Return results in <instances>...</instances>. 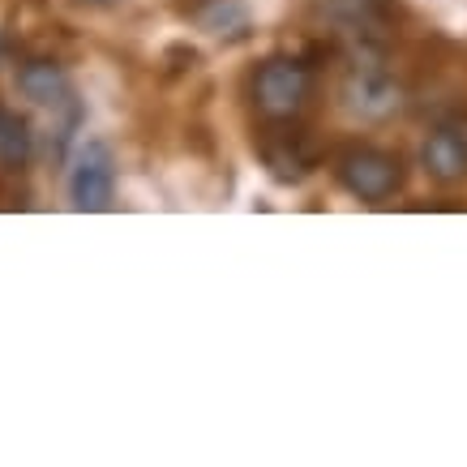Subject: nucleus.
Returning a JSON list of instances; mask_svg holds the SVG:
<instances>
[{
  "label": "nucleus",
  "instance_id": "f257e3e1",
  "mask_svg": "<svg viewBox=\"0 0 467 467\" xmlns=\"http://www.w3.org/2000/svg\"><path fill=\"white\" fill-rule=\"evenodd\" d=\"M339 108L352 120H365V125H382V120H390V116H399L408 108V90L395 78L378 39L352 43L343 78H339Z\"/></svg>",
  "mask_w": 467,
  "mask_h": 467
},
{
  "label": "nucleus",
  "instance_id": "f03ea898",
  "mask_svg": "<svg viewBox=\"0 0 467 467\" xmlns=\"http://www.w3.org/2000/svg\"><path fill=\"white\" fill-rule=\"evenodd\" d=\"M313 65L300 57H270L254 73V108L270 125L296 120L313 99Z\"/></svg>",
  "mask_w": 467,
  "mask_h": 467
},
{
  "label": "nucleus",
  "instance_id": "7ed1b4c3",
  "mask_svg": "<svg viewBox=\"0 0 467 467\" xmlns=\"http://www.w3.org/2000/svg\"><path fill=\"white\" fill-rule=\"evenodd\" d=\"M335 176L352 198L382 206L403 189V159L382 150V146H348L335 159Z\"/></svg>",
  "mask_w": 467,
  "mask_h": 467
},
{
  "label": "nucleus",
  "instance_id": "20e7f679",
  "mask_svg": "<svg viewBox=\"0 0 467 467\" xmlns=\"http://www.w3.org/2000/svg\"><path fill=\"white\" fill-rule=\"evenodd\" d=\"M69 202L82 214H103L116 202V159L108 142H82L69 163Z\"/></svg>",
  "mask_w": 467,
  "mask_h": 467
},
{
  "label": "nucleus",
  "instance_id": "39448f33",
  "mask_svg": "<svg viewBox=\"0 0 467 467\" xmlns=\"http://www.w3.org/2000/svg\"><path fill=\"white\" fill-rule=\"evenodd\" d=\"M420 168L429 171V181L438 184H459L467 181V116L441 120L420 146Z\"/></svg>",
  "mask_w": 467,
  "mask_h": 467
},
{
  "label": "nucleus",
  "instance_id": "423d86ee",
  "mask_svg": "<svg viewBox=\"0 0 467 467\" xmlns=\"http://www.w3.org/2000/svg\"><path fill=\"white\" fill-rule=\"evenodd\" d=\"M262 159H266L275 181L300 184L317 168V142H313V133H305V129H275V133H266V142H262Z\"/></svg>",
  "mask_w": 467,
  "mask_h": 467
},
{
  "label": "nucleus",
  "instance_id": "0eeeda50",
  "mask_svg": "<svg viewBox=\"0 0 467 467\" xmlns=\"http://www.w3.org/2000/svg\"><path fill=\"white\" fill-rule=\"evenodd\" d=\"M17 90H22L35 108H43V112H82V108H78V95H73L69 73L60 69L57 60H26V65L17 69Z\"/></svg>",
  "mask_w": 467,
  "mask_h": 467
},
{
  "label": "nucleus",
  "instance_id": "6e6552de",
  "mask_svg": "<svg viewBox=\"0 0 467 467\" xmlns=\"http://www.w3.org/2000/svg\"><path fill=\"white\" fill-rule=\"evenodd\" d=\"M317 9L330 26L348 35V39H378V30L386 26L390 0H317Z\"/></svg>",
  "mask_w": 467,
  "mask_h": 467
},
{
  "label": "nucleus",
  "instance_id": "1a4fd4ad",
  "mask_svg": "<svg viewBox=\"0 0 467 467\" xmlns=\"http://www.w3.org/2000/svg\"><path fill=\"white\" fill-rule=\"evenodd\" d=\"M198 22L206 35L214 39H244L249 35V9H244L241 0H206L198 9Z\"/></svg>",
  "mask_w": 467,
  "mask_h": 467
},
{
  "label": "nucleus",
  "instance_id": "9d476101",
  "mask_svg": "<svg viewBox=\"0 0 467 467\" xmlns=\"http://www.w3.org/2000/svg\"><path fill=\"white\" fill-rule=\"evenodd\" d=\"M30 159V125L22 116L0 112V163L5 168H26Z\"/></svg>",
  "mask_w": 467,
  "mask_h": 467
},
{
  "label": "nucleus",
  "instance_id": "9b49d317",
  "mask_svg": "<svg viewBox=\"0 0 467 467\" xmlns=\"http://www.w3.org/2000/svg\"><path fill=\"white\" fill-rule=\"evenodd\" d=\"M73 5H82V9H116L120 0H73Z\"/></svg>",
  "mask_w": 467,
  "mask_h": 467
},
{
  "label": "nucleus",
  "instance_id": "f8f14e48",
  "mask_svg": "<svg viewBox=\"0 0 467 467\" xmlns=\"http://www.w3.org/2000/svg\"><path fill=\"white\" fill-rule=\"evenodd\" d=\"M0 60H5V43H0Z\"/></svg>",
  "mask_w": 467,
  "mask_h": 467
}]
</instances>
